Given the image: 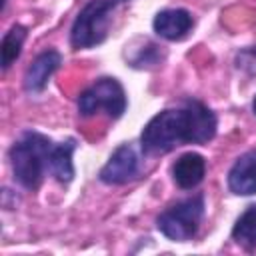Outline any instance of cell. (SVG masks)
Returning <instances> with one entry per match:
<instances>
[{"label": "cell", "instance_id": "cell-1", "mask_svg": "<svg viewBox=\"0 0 256 256\" xmlns=\"http://www.w3.org/2000/svg\"><path fill=\"white\" fill-rule=\"evenodd\" d=\"M216 114L200 100L186 98L176 108L152 116L140 134V148L146 156H162L182 144H206L216 136Z\"/></svg>", "mask_w": 256, "mask_h": 256}, {"label": "cell", "instance_id": "cell-2", "mask_svg": "<svg viewBox=\"0 0 256 256\" xmlns=\"http://www.w3.org/2000/svg\"><path fill=\"white\" fill-rule=\"evenodd\" d=\"M52 148L54 142L36 130H26L20 140L12 144L8 152L10 166L14 180L22 188L36 190L42 184V178L48 172V158Z\"/></svg>", "mask_w": 256, "mask_h": 256}, {"label": "cell", "instance_id": "cell-3", "mask_svg": "<svg viewBox=\"0 0 256 256\" xmlns=\"http://www.w3.org/2000/svg\"><path fill=\"white\" fill-rule=\"evenodd\" d=\"M116 0H88L70 28V46L74 50H86L102 44L108 36Z\"/></svg>", "mask_w": 256, "mask_h": 256}, {"label": "cell", "instance_id": "cell-4", "mask_svg": "<svg viewBox=\"0 0 256 256\" xmlns=\"http://www.w3.org/2000/svg\"><path fill=\"white\" fill-rule=\"evenodd\" d=\"M204 196L196 194L168 206L156 218V228L172 242L192 240L204 218Z\"/></svg>", "mask_w": 256, "mask_h": 256}, {"label": "cell", "instance_id": "cell-5", "mask_svg": "<svg viewBox=\"0 0 256 256\" xmlns=\"http://www.w3.org/2000/svg\"><path fill=\"white\" fill-rule=\"evenodd\" d=\"M126 104L128 102L122 84L110 76L98 78L78 96V112L84 118L104 110L112 120H116L126 112Z\"/></svg>", "mask_w": 256, "mask_h": 256}, {"label": "cell", "instance_id": "cell-6", "mask_svg": "<svg viewBox=\"0 0 256 256\" xmlns=\"http://www.w3.org/2000/svg\"><path fill=\"white\" fill-rule=\"evenodd\" d=\"M140 174V158L136 154V150L130 144H120L108 158V162L102 166L98 178L104 184L110 186H118V184H126L134 178H138Z\"/></svg>", "mask_w": 256, "mask_h": 256}, {"label": "cell", "instance_id": "cell-7", "mask_svg": "<svg viewBox=\"0 0 256 256\" xmlns=\"http://www.w3.org/2000/svg\"><path fill=\"white\" fill-rule=\"evenodd\" d=\"M192 26H194V18L184 8H166V10H160L154 16V20H152L154 32L160 38L170 40V42H176V40L186 38L188 32L192 30Z\"/></svg>", "mask_w": 256, "mask_h": 256}, {"label": "cell", "instance_id": "cell-8", "mask_svg": "<svg viewBox=\"0 0 256 256\" xmlns=\"http://www.w3.org/2000/svg\"><path fill=\"white\" fill-rule=\"evenodd\" d=\"M60 64H62V56L58 50L48 48V50L40 52L24 72V90L30 94L42 92L46 88L50 76L60 68Z\"/></svg>", "mask_w": 256, "mask_h": 256}, {"label": "cell", "instance_id": "cell-9", "mask_svg": "<svg viewBox=\"0 0 256 256\" xmlns=\"http://www.w3.org/2000/svg\"><path fill=\"white\" fill-rule=\"evenodd\" d=\"M228 188L236 196L256 194V148L240 154L228 170Z\"/></svg>", "mask_w": 256, "mask_h": 256}, {"label": "cell", "instance_id": "cell-10", "mask_svg": "<svg viewBox=\"0 0 256 256\" xmlns=\"http://www.w3.org/2000/svg\"><path fill=\"white\" fill-rule=\"evenodd\" d=\"M206 176V160L198 152H186L172 164V178L178 188L192 190Z\"/></svg>", "mask_w": 256, "mask_h": 256}, {"label": "cell", "instance_id": "cell-11", "mask_svg": "<svg viewBox=\"0 0 256 256\" xmlns=\"http://www.w3.org/2000/svg\"><path fill=\"white\" fill-rule=\"evenodd\" d=\"M76 150V140L68 138L64 142L54 144L50 158H48V174L54 176L60 184H68L74 178V164L72 154Z\"/></svg>", "mask_w": 256, "mask_h": 256}, {"label": "cell", "instance_id": "cell-12", "mask_svg": "<svg viewBox=\"0 0 256 256\" xmlns=\"http://www.w3.org/2000/svg\"><path fill=\"white\" fill-rule=\"evenodd\" d=\"M26 34H28V30L22 24H12L10 30L2 36V42H0L2 70H8L18 60V56L22 52V46H24V40H26Z\"/></svg>", "mask_w": 256, "mask_h": 256}, {"label": "cell", "instance_id": "cell-13", "mask_svg": "<svg viewBox=\"0 0 256 256\" xmlns=\"http://www.w3.org/2000/svg\"><path fill=\"white\" fill-rule=\"evenodd\" d=\"M232 240L246 250L256 248V204L248 206L232 228Z\"/></svg>", "mask_w": 256, "mask_h": 256}, {"label": "cell", "instance_id": "cell-14", "mask_svg": "<svg viewBox=\"0 0 256 256\" xmlns=\"http://www.w3.org/2000/svg\"><path fill=\"white\" fill-rule=\"evenodd\" d=\"M236 68H240L248 74H256V46L242 48L236 54Z\"/></svg>", "mask_w": 256, "mask_h": 256}, {"label": "cell", "instance_id": "cell-15", "mask_svg": "<svg viewBox=\"0 0 256 256\" xmlns=\"http://www.w3.org/2000/svg\"><path fill=\"white\" fill-rule=\"evenodd\" d=\"M252 110H254V114H256V96H254V100H252Z\"/></svg>", "mask_w": 256, "mask_h": 256}, {"label": "cell", "instance_id": "cell-16", "mask_svg": "<svg viewBox=\"0 0 256 256\" xmlns=\"http://www.w3.org/2000/svg\"><path fill=\"white\" fill-rule=\"evenodd\" d=\"M4 6H6V0H2V10H4Z\"/></svg>", "mask_w": 256, "mask_h": 256}]
</instances>
